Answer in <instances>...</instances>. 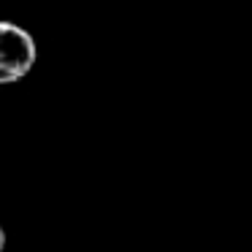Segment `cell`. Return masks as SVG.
Wrapping results in <instances>:
<instances>
[{"instance_id": "cell-1", "label": "cell", "mask_w": 252, "mask_h": 252, "mask_svg": "<svg viewBox=\"0 0 252 252\" xmlns=\"http://www.w3.org/2000/svg\"><path fill=\"white\" fill-rule=\"evenodd\" d=\"M35 41L14 22H0V84L25 79L35 65Z\"/></svg>"}, {"instance_id": "cell-2", "label": "cell", "mask_w": 252, "mask_h": 252, "mask_svg": "<svg viewBox=\"0 0 252 252\" xmlns=\"http://www.w3.org/2000/svg\"><path fill=\"white\" fill-rule=\"evenodd\" d=\"M3 247H6V233H3V228H0V252H3Z\"/></svg>"}]
</instances>
